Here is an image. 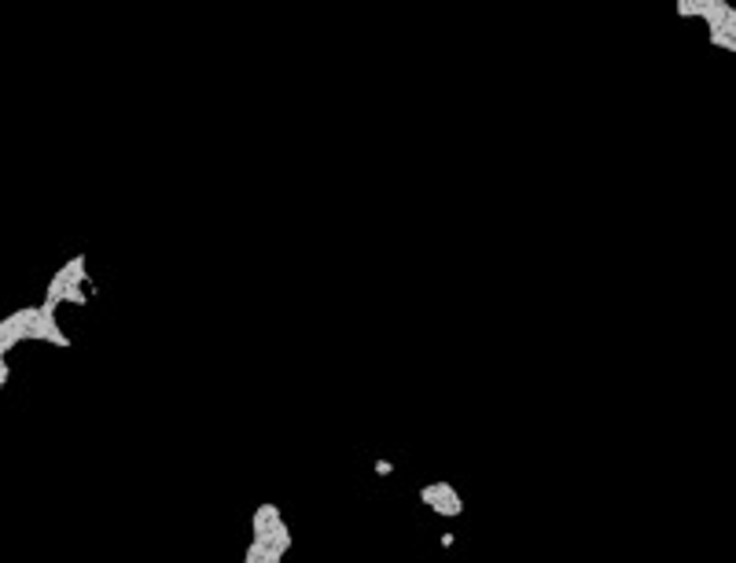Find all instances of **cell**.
I'll return each instance as SVG.
<instances>
[{"instance_id": "1", "label": "cell", "mask_w": 736, "mask_h": 563, "mask_svg": "<svg viewBox=\"0 0 736 563\" xmlns=\"http://www.w3.org/2000/svg\"><path fill=\"white\" fill-rule=\"evenodd\" d=\"M23 342H48L67 350L70 335L59 328V310H52L48 302H37V306H23L0 320V361H8V354Z\"/></svg>"}, {"instance_id": "2", "label": "cell", "mask_w": 736, "mask_h": 563, "mask_svg": "<svg viewBox=\"0 0 736 563\" xmlns=\"http://www.w3.org/2000/svg\"><path fill=\"white\" fill-rule=\"evenodd\" d=\"M93 276H89V265H85V254H74L67 258L48 280L45 288V302L52 310H67V306H85V302L93 298Z\"/></svg>"}, {"instance_id": "3", "label": "cell", "mask_w": 736, "mask_h": 563, "mask_svg": "<svg viewBox=\"0 0 736 563\" xmlns=\"http://www.w3.org/2000/svg\"><path fill=\"white\" fill-rule=\"evenodd\" d=\"M251 541L269 545V549L284 552V556L291 552V527H288L284 512H280L273 501H262L251 512Z\"/></svg>"}, {"instance_id": "4", "label": "cell", "mask_w": 736, "mask_h": 563, "mask_svg": "<svg viewBox=\"0 0 736 563\" xmlns=\"http://www.w3.org/2000/svg\"><path fill=\"white\" fill-rule=\"evenodd\" d=\"M420 505L427 512H435L438 519H461L464 515V497L457 493V486L446 483V479H435L420 486Z\"/></svg>"}, {"instance_id": "5", "label": "cell", "mask_w": 736, "mask_h": 563, "mask_svg": "<svg viewBox=\"0 0 736 563\" xmlns=\"http://www.w3.org/2000/svg\"><path fill=\"white\" fill-rule=\"evenodd\" d=\"M243 563H284V552H276L269 545H258V541H251L247 552H243Z\"/></svg>"}, {"instance_id": "6", "label": "cell", "mask_w": 736, "mask_h": 563, "mask_svg": "<svg viewBox=\"0 0 736 563\" xmlns=\"http://www.w3.org/2000/svg\"><path fill=\"white\" fill-rule=\"evenodd\" d=\"M391 471H394L391 461H376V475H391Z\"/></svg>"}]
</instances>
